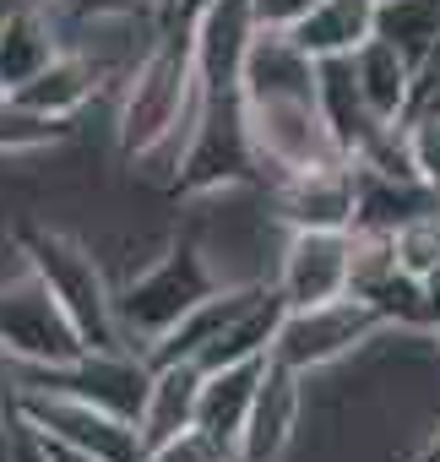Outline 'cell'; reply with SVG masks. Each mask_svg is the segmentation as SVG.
<instances>
[{
	"instance_id": "cell-5",
	"label": "cell",
	"mask_w": 440,
	"mask_h": 462,
	"mask_svg": "<svg viewBox=\"0 0 440 462\" xmlns=\"http://www.w3.org/2000/svg\"><path fill=\"white\" fill-rule=\"evenodd\" d=\"M12 408L50 440H66V446H82V451H98L104 462H147V446H142V430L136 419H120L87 397H71V392H44V386H12Z\"/></svg>"
},
{
	"instance_id": "cell-7",
	"label": "cell",
	"mask_w": 440,
	"mask_h": 462,
	"mask_svg": "<svg viewBox=\"0 0 440 462\" xmlns=\"http://www.w3.org/2000/svg\"><path fill=\"white\" fill-rule=\"evenodd\" d=\"M82 354L77 327L33 273L0 283V365H71Z\"/></svg>"
},
{
	"instance_id": "cell-14",
	"label": "cell",
	"mask_w": 440,
	"mask_h": 462,
	"mask_svg": "<svg viewBox=\"0 0 440 462\" xmlns=\"http://www.w3.org/2000/svg\"><path fill=\"white\" fill-rule=\"evenodd\" d=\"M201 381L206 370L190 365V359H174V365H152V381H147V402H142V446L158 451L169 446L174 435H185L196 424V402H201Z\"/></svg>"
},
{
	"instance_id": "cell-11",
	"label": "cell",
	"mask_w": 440,
	"mask_h": 462,
	"mask_svg": "<svg viewBox=\"0 0 440 462\" xmlns=\"http://www.w3.org/2000/svg\"><path fill=\"white\" fill-rule=\"evenodd\" d=\"M305 375L294 365H283L278 354L267 359L261 370V386H256V402L245 413V430H240V462H278L299 430V408H305Z\"/></svg>"
},
{
	"instance_id": "cell-13",
	"label": "cell",
	"mask_w": 440,
	"mask_h": 462,
	"mask_svg": "<svg viewBox=\"0 0 440 462\" xmlns=\"http://www.w3.org/2000/svg\"><path fill=\"white\" fill-rule=\"evenodd\" d=\"M261 289L267 283H224L217 294H206L174 332H163L152 348H147V365H174V359H190V365H201V354L224 337L256 300H261Z\"/></svg>"
},
{
	"instance_id": "cell-21",
	"label": "cell",
	"mask_w": 440,
	"mask_h": 462,
	"mask_svg": "<svg viewBox=\"0 0 440 462\" xmlns=\"http://www.w3.org/2000/svg\"><path fill=\"white\" fill-rule=\"evenodd\" d=\"M348 60H353V77H359V88H364L375 120L402 125V120H408V104H413V77H418L413 60H408L397 44H386L380 33H375L370 44H359Z\"/></svg>"
},
{
	"instance_id": "cell-30",
	"label": "cell",
	"mask_w": 440,
	"mask_h": 462,
	"mask_svg": "<svg viewBox=\"0 0 440 462\" xmlns=\"http://www.w3.org/2000/svg\"><path fill=\"white\" fill-rule=\"evenodd\" d=\"M321 6V0H251V12H256V28H294V23H305L310 12Z\"/></svg>"
},
{
	"instance_id": "cell-34",
	"label": "cell",
	"mask_w": 440,
	"mask_h": 462,
	"mask_svg": "<svg viewBox=\"0 0 440 462\" xmlns=\"http://www.w3.org/2000/svg\"><path fill=\"white\" fill-rule=\"evenodd\" d=\"M201 6H212V0H179V6H174V17H185V23H190Z\"/></svg>"
},
{
	"instance_id": "cell-27",
	"label": "cell",
	"mask_w": 440,
	"mask_h": 462,
	"mask_svg": "<svg viewBox=\"0 0 440 462\" xmlns=\"http://www.w3.org/2000/svg\"><path fill=\"white\" fill-rule=\"evenodd\" d=\"M147 462H240V457H234V446H224L217 435H206L201 424H190V430L174 435L169 446L147 451Z\"/></svg>"
},
{
	"instance_id": "cell-17",
	"label": "cell",
	"mask_w": 440,
	"mask_h": 462,
	"mask_svg": "<svg viewBox=\"0 0 440 462\" xmlns=\"http://www.w3.org/2000/svg\"><path fill=\"white\" fill-rule=\"evenodd\" d=\"M316 104H321V115H326V125H332V136H337V147L348 158L386 125V120H375V109H370V98H364L348 55L316 60Z\"/></svg>"
},
{
	"instance_id": "cell-26",
	"label": "cell",
	"mask_w": 440,
	"mask_h": 462,
	"mask_svg": "<svg viewBox=\"0 0 440 462\" xmlns=\"http://www.w3.org/2000/svg\"><path fill=\"white\" fill-rule=\"evenodd\" d=\"M397 262L413 278H435L440 273V207L397 228Z\"/></svg>"
},
{
	"instance_id": "cell-35",
	"label": "cell",
	"mask_w": 440,
	"mask_h": 462,
	"mask_svg": "<svg viewBox=\"0 0 440 462\" xmlns=\"http://www.w3.org/2000/svg\"><path fill=\"white\" fill-rule=\"evenodd\" d=\"M6 402H12V397H6V375H0V413H6Z\"/></svg>"
},
{
	"instance_id": "cell-32",
	"label": "cell",
	"mask_w": 440,
	"mask_h": 462,
	"mask_svg": "<svg viewBox=\"0 0 440 462\" xmlns=\"http://www.w3.org/2000/svg\"><path fill=\"white\" fill-rule=\"evenodd\" d=\"M44 446H50V462H104L98 451H82V446H66V440H50V435H44Z\"/></svg>"
},
{
	"instance_id": "cell-31",
	"label": "cell",
	"mask_w": 440,
	"mask_h": 462,
	"mask_svg": "<svg viewBox=\"0 0 440 462\" xmlns=\"http://www.w3.org/2000/svg\"><path fill=\"white\" fill-rule=\"evenodd\" d=\"M408 120H440V60L418 66V77H413V104H408Z\"/></svg>"
},
{
	"instance_id": "cell-36",
	"label": "cell",
	"mask_w": 440,
	"mask_h": 462,
	"mask_svg": "<svg viewBox=\"0 0 440 462\" xmlns=\"http://www.w3.org/2000/svg\"><path fill=\"white\" fill-rule=\"evenodd\" d=\"M158 6H163V17H174V6H179V0H158Z\"/></svg>"
},
{
	"instance_id": "cell-29",
	"label": "cell",
	"mask_w": 440,
	"mask_h": 462,
	"mask_svg": "<svg viewBox=\"0 0 440 462\" xmlns=\"http://www.w3.org/2000/svg\"><path fill=\"white\" fill-rule=\"evenodd\" d=\"M60 17H163L158 0H55Z\"/></svg>"
},
{
	"instance_id": "cell-1",
	"label": "cell",
	"mask_w": 440,
	"mask_h": 462,
	"mask_svg": "<svg viewBox=\"0 0 440 462\" xmlns=\"http://www.w3.org/2000/svg\"><path fill=\"white\" fill-rule=\"evenodd\" d=\"M120 82H125L120 88V115H115L120 158L136 174H147V180H158L169 190L179 163H185V147H190V131L201 120V104H206L201 71H196V50H190V23L169 17L163 33L152 39V50Z\"/></svg>"
},
{
	"instance_id": "cell-2",
	"label": "cell",
	"mask_w": 440,
	"mask_h": 462,
	"mask_svg": "<svg viewBox=\"0 0 440 462\" xmlns=\"http://www.w3.org/2000/svg\"><path fill=\"white\" fill-rule=\"evenodd\" d=\"M17 251H23L28 273L55 294V305L77 327L87 354H120L125 348L120 321H115V289H109L98 256L77 235H66V228H44V223H23L17 228Z\"/></svg>"
},
{
	"instance_id": "cell-3",
	"label": "cell",
	"mask_w": 440,
	"mask_h": 462,
	"mask_svg": "<svg viewBox=\"0 0 440 462\" xmlns=\"http://www.w3.org/2000/svg\"><path fill=\"white\" fill-rule=\"evenodd\" d=\"M224 289V278L212 273V262H206V251L185 235V240H174L152 267H142L125 289H115V321H120V337H125V348H136L142 359H147V348L163 337V332H174L206 294H217Z\"/></svg>"
},
{
	"instance_id": "cell-18",
	"label": "cell",
	"mask_w": 440,
	"mask_h": 462,
	"mask_svg": "<svg viewBox=\"0 0 440 462\" xmlns=\"http://www.w3.org/2000/svg\"><path fill=\"white\" fill-rule=\"evenodd\" d=\"M272 354L261 359H240V365H224V370H206L201 381V402H196V424L206 435H217L224 446H240V430H245V413L256 402V386H261V370H267ZM240 457V451H234Z\"/></svg>"
},
{
	"instance_id": "cell-33",
	"label": "cell",
	"mask_w": 440,
	"mask_h": 462,
	"mask_svg": "<svg viewBox=\"0 0 440 462\" xmlns=\"http://www.w3.org/2000/svg\"><path fill=\"white\" fill-rule=\"evenodd\" d=\"M424 289H429V310H435V337H440V273H435V278H424Z\"/></svg>"
},
{
	"instance_id": "cell-9",
	"label": "cell",
	"mask_w": 440,
	"mask_h": 462,
	"mask_svg": "<svg viewBox=\"0 0 440 462\" xmlns=\"http://www.w3.org/2000/svg\"><path fill=\"white\" fill-rule=\"evenodd\" d=\"M278 294L289 310L348 294V228H289Z\"/></svg>"
},
{
	"instance_id": "cell-24",
	"label": "cell",
	"mask_w": 440,
	"mask_h": 462,
	"mask_svg": "<svg viewBox=\"0 0 440 462\" xmlns=\"http://www.w3.org/2000/svg\"><path fill=\"white\" fill-rule=\"evenodd\" d=\"M364 305H370L386 327H397V332H435L429 289H424V278H413L408 267H397L386 283H375V289L364 294Z\"/></svg>"
},
{
	"instance_id": "cell-16",
	"label": "cell",
	"mask_w": 440,
	"mask_h": 462,
	"mask_svg": "<svg viewBox=\"0 0 440 462\" xmlns=\"http://www.w3.org/2000/svg\"><path fill=\"white\" fill-rule=\"evenodd\" d=\"M440 207V190L424 180H397V174H375L353 163V228H380L397 235L402 223L424 217Z\"/></svg>"
},
{
	"instance_id": "cell-4",
	"label": "cell",
	"mask_w": 440,
	"mask_h": 462,
	"mask_svg": "<svg viewBox=\"0 0 440 462\" xmlns=\"http://www.w3.org/2000/svg\"><path fill=\"white\" fill-rule=\"evenodd\" d=\"M240 115H245V142H251L261 180H283V174L348 158L316 93H240Z\"/></svg>"
},
{
	"instance_id": "cell-8",
	"label": "cell",
	"mask_w": 440,
	"mask_h": 462,
	"mask_svg": "<svg viewBox=\"0 0 440 462\" xmlns=\"http://www.w3.org/2000/svg\"><path fill=\"white\" fill-rule=\"evenodd\" d=\"M380 327H386V321H380L359 294H337V300H321V305H299V310H289L283 327H278L272 354H278L283 365H294L299 375H310V370L337 365V359L353 354L359 343H370Z\"/></svg>"
},
{
	"instance_id": "cell-25",
	"label": "cell",
	"mask_w": 440,
	"mask_h": 462,
	"mask_svg": "<svg viewBox=\"0 0 440 462\" xmlns=\"http://www.w3.org/2000/svg\"><path fill=\"white\" fill-rule=\"evenodd\" d=\"M71 136V120H50L33 115L17 93H0V158H23V152H44L60 147Z\"/></svg>"
},
{
	"instance_id": "cell-28",
	"label": "cell",
	"mask_w": 440,
	"mask_h": 462,
	"mask_svg": "<svg viewBox=\"0 0 440 462\" xmlns=\"http://www.w3.org/2000/svg\"><path fill=\"white\" fill-rule=\"evenodd\" d=\"M402 136H408L413 174L440 190V120H402Z\"/></svg>"
},
{
	"instance_id": "cell-37",
	"label": "cell",
	"mask_w": 440,
	"mask_h": 462,
	"mask_svg": "<svg viewBox=\"0 0 440 462\" xmlns=\"http://www.w3.org/2000/svg\"><path fill=\"white\" fill-rule=\"evenodd\" d=\"M28 6H55V0H28Z\"/></svg>"
},
{
	"instance_id": "cell-23",
	"label": "cell",
	"mask_w": 440,
	"mask_h": 462,
	"mask_svg": "<svg viewBox=\"0 0 440 462\" xmlns=\"http://www.w3.org/2000/svg\"><path fill=\"white\" fill-rule=\"evenodd\" d=\"M375 33L397 44L413 71L440 50V0H380L375 6Z\"/></svg>"
},
{
	"instance_id": "cell-10",
	"label": "cell",
	"mask_w": 440,
	"mask_h": 462,
	"mask_svg": "<svg viewBox=\"0 0 440 462\" xmlns=\"http://www.w3.org/2000/svg\"><path fill=\"white\" fill-rule=\"evenodd\" d=\"M256 39V12L251 0H212L190 17V50H196V71L206 93H234L245 55Z\"/></svg>"
},
{
	"instance_id": "cell-20",
	"label": "cell",
	"mask_w": 440,
	"mask_h": 462,
	"mask_svg": "<svg viewBox=\"0 0 440 462\" xmlns=\"http://www.w3.org/2000/svg\"><path fill=\"white\" fill-rule=\"evenodd\" d=\"M375 6H380V0H321L305 23L289 28V39H294L310 60L353 55L359 44L375 39Z\"/></svg>"
},
{
	"instance_id": "cell-19",
	"label": "cell",
	"mask_w": 440,
	"mask_h": 462,
	"mask_svg": "<svg viewBox=\"0 0 440 462\" xmlns=\"http://www.w3.org/2000/svg\"><path fill=\"white\" fill-rule=\"evenodd\" d=\"M109 77L87 60V55H77V50H60L28 88H17V98L33 109V115H50V120H77L87 104H93V93L104 88Z\"/></svg>"
},
{
	"instance_id": "cell-12",
	"label": "cell",
	"mask_w": 440,
	"mask_h": 462,
	"mask_svg": "<svg viewBox=\"0 0 440 462\" xmlns=\"http://www.w3.org/2000/svg\"><path fill=\"white\" fill-rule=\"evenodd\" d=\"M272 201L289 228H353V158L272 180Z\"/></svg>"
},
{
	"instance_id": "cell-22",
	"label": "cell",
	"mask_w": 440,
	"mask_h": 462,
	"mask_svg": "<svg viewBox=\"0 0 440 462\" xmlns=\"http://www.w3.org/2000/svg\"><path fill=\"white\" fill-rule=\"evenodd\" d=\"M283 316H289V305H283V294H278V283L272 289H261V300L217 337L206 354H201V370H224V365H240V359H261V354H272V343H278V327H283Z\"/></svg>"
},
{
	"instance_id": "cell-6",
	"label": "cell",
	"mask_w": 440,
	"mask_h": 462,
	"mask_svg": "<svg viewBox=\"0 0 440 462\" xmlns=\"http://www.w3.org/2000/svg\"><path fill=\"white\" fill-rule=\"evenodd\" d=\"M261 180L251 142H245V115H240V88L234 93H206L201 120L190 131L185 163L174 174V196H206V190H224V185H251Z\"/></svg>"
},
{
	"instance_id": "cell-15",
	"label": "cell",
	"mask_w": 440,
	"mask_h": 462,
	"mask_svg": "<svg viewBox=\"0 0 440 462\" xmlns=\"http://www.w3.org/2000/svg\"><path fill=\"white\" fill-rule=\"evenodd\" d=\"M60 50H66V39H60L55 12L50 6H28V0H23V6L6 17V28H0V93L28 88Z\"/></svg>"
}]
</instances>
